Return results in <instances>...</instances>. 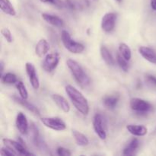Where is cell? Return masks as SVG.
I'll return each instance as SVG.
<instances>
[{"mask_svg":"<svg viewBox=\"0 0 156 156\" xmlns=\"http://www.w3.org/2000/svg\"><path fill=\"white\" fill-rule=\"evenodd\" d=\"M65 90L76 109L82 115H88L89 113V105L82 93L71 85H66Z\"/></svg>","mask_w":156,"mask_h":156,"instance_id":"6da1fadb","label":"cell"},{"mask_svg":"<svg viewBox=\"0 0 156 156\" xmlns=\"http://www.w3.org/2000/svg\"><path fill=\"white\" fill-rule=\"evenodd\" d=\"M66 65L68 68L69 69L75 80L77 82V83L82 88H86L90 85L91 81H90L89 77L85 73L82 66L76 61L72 59H67Z\"/></svg>","mask_w":156,"mask_h":156,"instance_id":"7a4b0ae2","label":"cell"},{"mask_svg":"<svg viewBox=\"0 0 156 156\" xmlns=\"http://www.w3.org/2000/svg\"><path fill=\"white\" fill-rule=\"evenodd\" d=\"M61 39L65 48L70 53L74 54H79L85 50V46L79 42H76L73 39L66 30H62L61 32Z\"/></svg>","mask_w":156,"mask_h":156,"instance_id":"3957f363","label":"cell"},{"mask_svg":"<svg viewBox=\"0 0 156 156\" xmlns=\"http://www.w3.org/2000/svg\"><path fill=\"white\" fill-rule=\"evenodd\" d=\"M93 128L98 136L101 140H106L107 129L105 118L100 114H96L93 117Z\"/></svg>","mask_w":156,"mask_h":156,"instance_id":"277c9868","label":"cell"},{"mask_svg":"<svg viewBox=\"0 0 156 156\" xmlns=\"http://www.w3.org/2000/svg\"><path fill=\"white\" fill-rule=\"evenodd\" d=\"M41 121L47 128L56 131H63L66 129V125L59 117H41Z\"/></svg>","mask_w":156,"mask_h":156,"instance_id":"5b68a950","label":"cell"},{"mask_svg":"<svg viewBox=\"0 0 156 156\" xmlns=\"http://www.w3.org/2000/svg\"><path fill=\"white\" fill-rule=\"evenodd\" d=\"M2 142L3 143H4L5 146L12 149V151H14V152L16 153L17 155H34V154L28 152V150H27L21 143H20L19 142L12 140H10V139L7 138L3 139Z\"/></svg>","mask_w":156,"mask_h":156,"instance_id":"8992f818","label":"cell"},{"mask_svg":"<svg viewBox=\"0 0 156 156\" xmlns=\"http://www.w3.org/2000/svg\"><path fill=\"white\" fill-rule=\"evenodd\" d=\"M129 106L133 111L138 113H147L152 108V105L143 99L133 98L129 101Z\"/></svg>","mask_w":156,"mask_h":156,"instance_id":"52a82bcc","label":"cell"},{"mask_svg":"<svg viewBox=\"0 0 156 156\" xmlns=\"http://www.w3.org/2000/svg\"><path fill=\"white\" fill-rule=\"evenodd\" d=\"M59 55L57 53L47 54L42 64L43 69L47 73H51L57 67L59 62Z\"/></svg>","mask_w":156,"mask_h":156,"instance_id":"ba28073f","label":"cell"},{"mask_svg":"<svg viewBox=\"0 0 156 156\" xmlns=\"http://www.w3.org/2000/svg\"><path fill=\"white\" fill-rule=\"evenodd\" d=\"M116 21H117V14L114 12L106 13L102 18L101 23L102 30L106 33L113 31L115 28Z\"/></svg>","mask_w":156,"mask_h":156,"instance_id":"9c48e42d","label":"cell"},{"mask_svg":"<svg viewBox=\"0 0 156 156\" xmlns=\"http://www.w3.org/2000/svg\"><path fill=\"white\" fill-rule=\"evenodd\" d=\"M25 69L27 77H28L29 82H30L32 88L35 90H37L40 88V80L34 65L31 62H26Z\"/></svg>","mask_w":156,"mask_h":156,"instance_id":"30bf717a","label":"cell"},{"mask_svg":"<svg viewBox=\"0 0 156 156\" xmlns=\"http://www.w3.org/2000/svg\"><path fill=\"white\" fill-rule=\"evenodd\" d=\"M15 125L19 131V133L22 135H27L29 132V124L27 119L24 114L22 112H18L16 116V120H15Z\"/></svg>","mask_w":156,"mask_h":156,"instance_id":"8fae6325","label":"cell"},{"mask_svg":"<svg viewBox=\"0 0 156 156\" xmlns=\"http://www.w3.org/2000/svg\"><path fill=\"white\" fill-rule=\"evenodd\" d=\"M139 53L148 62L156 64V52L152 48L143 46L139 48Z\"/></svg>","mask_w":156,"mask_h":156,"instance_id":"7c38bea8","label":"cell"},{"mask_svg":"<svg viewBox=\"0 0 156 156\" xmlns=\"http://www.w3.org/2000/svg\"><path fill=\"white\" fill-rule=\"evenodd\" d=\"M50 50V44L44 38L40 40L35 47V53L38 57H43L46 56Z\"/></svg>","mask_w":156,"mask_h":156,"instance_id":"4fadbf2b","label":"cell"},{"mask_svg":"<svg viewBox=\"0 0 156 156\" xmlns=\"http://www.w3.org/2000/svg\"><path fill=\"white\" fill-rule=\"evenodd\" d=\"M14 100H15V101L16 102V103L19 104L20 105H21L22 107H24L25 109H27V111H30V112H31L32 114H34V115H36V116L41 115V112H40V111L38 110V108H37L36 106H34L33 104H31V103H30V102L27 101V99H23V98H21V97L18 98V97H17V96H15V97H14Z\"/></svg>","mask_w":156,"mask_h":156,"instance_id":"5bb4252c","label":"cell"},{"mask_svg":"<svg viewBox=\"0 0 156 156\" xmlns=\"http://www.w3.org/2000/svg\"><path fill=\"white\" fill-rule=\"evenodd\" d=\"M52 99L55 102L58 108L62 110L64 113H69L70 111V105L66 99L62 95L58 94H54L52 95Z\"/></svg>","mask_w":156,"mask_h":156,"instance_id":"9a60e30c","label":"cell"},{"mask_svg":"<svg viewBox=\"0 0 156 156\" xmlns=\"http://www.w3.org/2000/svg\"><path fill=\"white\" fill-rule=\"evenodd\" d=\"M41 16H42V18L46 22L54 26V27H62L64 26L63 20L59 18V17L56 16V15H50V14L47 13H43Z\"/></svg>","mask_w":156,"mask_h":156,"instance_id":"2e32d148","label":"cell"},{"mask_svg":"<svg viewBox=\"0 0 156 156\" xmlns=\"http://www.w3.org/2000/svg\"><path fill=\"white\" fill-rule=\"evenodd\" d=\"M126 129L136 136H144L148 133V129L143 125L129 124L126 126Z\"/></svg>","mask_w":156,"mask_h":156,"instance_id":"e0dca14e","label":"cell"},{"mask_svg":"<svg viewBox=\"0 0 156 156\" xmlns=\"http://www.w3.org/2000/svg\"><path fill=\"white\" fill-rule=\"evenodd\" d=\"M0 8L5 14L10 16H15L16 11L9 0H0Z\"/></svg>","mask_w":156,"mask_h":156,"instance_id":"ac0fdd59","label":"cell"},{"mask_svg":"<svg viewBox=\"0 0 156 156\" xmlns=\"http://www.w3.org/2000/svg\"><path fill=\"white\" fill-rule=\"evenodd\" d=\"M100 53L102 59L105 61V63L109 66H114L115 64V60H114L112 54L105 46H101Z\"/></svg>","mask_w":156,"mask_h":156,"instance_id":"d6986e66","label":"cell"},{"mask_svg":"<svg viewBox=\"0 0 156 156\" xmlns=\"http://www.w3.org/2000/svg\"><path fill=\"white\" fill-rule=\"evenodd\" d=\"M72 133H73V136L75 139V141L77 143L78 146H86L89 144V140H88V137L85 134L82 133L81 132L76 130V129H73Z\"/></svg>","mask_w":156,"mask_h":156,"instance_id":"ffe728a7","label":"cell"},{"mask_svg":"<svg viewBox=\"0 0 156 156\" xmlns=\"http://www.w3.org/2000/svg\"><path fill=\"white\" fill-rule=\"evenodd\" d=\"M140 146V142L137 139H133L128 146L123 149V154L124 155H133L135 154V152Z\"/></svg>","mask_w":156,"mask_h":156,"instance_id":"44dd1931","label":"cell"},{"mask_svg":"<svg viewBox=\"0 0 156 156\" xmlns=\"http://www.w3.org/2000/svg\"><path fill=\"white\" fill-rule=\"evenodd\" d=\"M119 101V98L117 96H107L104 98L103 104L105 108L108 109L113 110L116 108Z\"/></svg>","mask_w":156,"mask_h":156,"instance_id":"7402d4cb","label":"cell"},{"mask_svg":"<svg viewBox=\"0 0 156 156\" xmlns=\"http://www.w3.org/2000/svg\"><path fill=\"white\" fill-rule=\"evenodd\" d=\"M28 133H30V139H31L32 143L37 146H41V143H40L38 129L37 127L34 124V123H31V124H30V127H29Z\"/></svg>","mask_w":156,"mask_h":156,"instance_id":"603a6c76","label":"cell"},{"mask_svg":"<svg viewBox=\"0 0 156 156\" xmlns=\"http://www.w3.org/2000/svg\"><path fill=\"white\" fill-rule=\"evenodd\" d=\"M119 53L127 61L130 60L132 57V51L129 46L125 43H120L119 44Z\"/></svg>","mask_w":156,"mask_h":156,"instance_id":"cb8c5ba5","label":"cell"},{"mask_svg":"<svg viewBox=\"0 0 156 156\" xmlns=\"http://www.w3.org/2000/svg\"><path fill=\"white\" fill-rule=\"evenodd\" d=\"M18 81V78H17L16 75L12 73H8L2 76V82L4 84H7V85L16 84Z\"/></svg>","mask_w":156,"mask_h":156,"instance_id":"d4e9b609","label":"cell"},{"mask_svg":"<svg viewBox=\"0 0 156 156\" xmlns=\"http://www.w3.org/2000/svg\"><path fill=\"white\" fill-rule=\"evenodd\" d=\"M16 85V88L18 89V93H19V95L21 98L23 99H27L28 98V92H27V89H26L25 85H24L21 81H18L15 84Z\"/></svg>","mask_w":156,"mask_h":156,"instance_id":"484cf974","label":"cell"},{"mask_svg":"<svg viewBox=\"0 0 156 156\" xmlns=\"http://www.w3.org/2000/svg\"><path fill=\"white\" fill-rule=\"evenodd\" d=\"M117 62L118 63L120 68L123 71L126 72V73L128 72V70H129V65H128L127 60L124 57H123V56L120 53H118L117 54Z\"/></svg>","mask_w":156,"mask_h":156,"instance_id":"4316f807","label":"cell"},{"mask_svg":"<svg viewBox=\"0 0 156 156\" xmlns=\"http://www.w3.org/2000/svg\"><path fill=\"white\" fill-rule=\"evenodd\" d=\"M1 34L8 43H12V41H13V37H12V32L10 31V30L9 28L4 27V28L2 29Z\"/></svg>","mask_w":156,"mask_h":156,"instance_id":"83f0119b","label":"cell"},{"mask_svg":"<svg viewBox=\"0 0 156 156\" xmlns=\"http://www.w3.org/2000/svg\"><path fill=\"white\" fill-rule=\"evenodd\" d=\"M0 155L1 156H15L17 155L14 151L5 146V147H2L0 150Z\"/></svg>","mask_w":156,"mask_h":156,"instance_id":"f1b7e54d","label":"cell"},{"mask_svg":"<svg viewBox=\"0 0 156 156\" xmlns=\"http://www.w3.org/2000/svg\"><path fill=\"white\" fill-rule=\"evenodd\" d=\"M56 152L60 156H70L72 155V152L69 149L63 147H59L56 150Z\"/></svg>","mask_w":156,"mask_h":156,"instance_id":"f546056e","label":"cell"},{"mask_svg":"<svg viewBox=\"0 0 156 156\" xmlns=\"http://www.w3.org/2000/svg\"><path fill=\"white\" fill-rule=\"evenodd\" d=\"M41 2L44 3H50V4L54 5L57 6V7H62L63 5V3L61 0H40Z\"/></svg>","mask_w":156,"mask_h":156,"instance_id":"4dcf8cb0","label":"cell"},{"mask_svg":"<svg viewBox=\"0 0 156 156\" xmlns=\"http://www.w3.org/2000/svg\"><path fill=\"white\" fill-rule=\"evenodd\" d=\"M146 82H147L149 85H152V86H156V77L155 76H152V75L146 76Z\"/></svg>","mask_w":156,"mask_h":156,"instance_id":"1f68e13d","label":"cell"},{"mask_svg":"<svg viewBox=\"0 0 156 156\" xmlns=\"http://www.w3.org/2000/svg\"><path fill=\"white\" fill-rule=\"evenodd\" d=\"M151 7L154 11H156V0H151L150 1Z\"/></svg>","mask_w":156,"mask_h":156,"instance_id":"d6a6232c","label":"cell"},{"mask_svg":"<svg viewBox=\"0 0 156 156\" xmlns=\"http://www.w3.org/2000/svg\"><path fill=\"white\" fill-rule=\"evenodd\" d=\"M0 66H1V73L2 74L3 71H4V62L2 61H1V62H0Z\"/></svg>","mask_w":156,"mask_h":156,"instance_id":"836d02e7","label":"cell"},{"mask_svg":"<svg viewBox=\"0 0 156 156\" xmlns=\"http://www.w3.org/2000/svg\"><path fill=\"white\" fill-rule=\"evenodd\" d=\"M116 1H117V2H121L122 0H116Z\"/></svg>","mask_w":156,"mask_h":156,"instance_id":"e575fe53","label":"cell"}]
</instances>
